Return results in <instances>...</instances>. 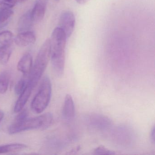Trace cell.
Instances as JSON below:
<instances>
[{"instance_id":"cell-1","label":"cell","mask_w":155,"mask_h":155,"mask_svg":"<svg viewBox=\"0 0 155 155\" xmlns=\"http://www.w3.org/2000/svg\"><path fill=\"white\" fill-rule=\"evenodd\" d=\"M67 39L65 32L59 27L54 29L50 39V59L54 72L59 77L64 73Z\"/></svg>"},{"instance_id":"cell-2","label":"cell","mask_w":155,"mask_h":155,"mask_svg":"<svg viewBox=\"0 0 155 155\" xmlns=\"http://www.w3.org/2000/svg\"><path fill=\"white\" fill-rule=\"evenodd\" d=\"M51 57L50 39L48 38L41 47L34 65L29 74L28 84L34 88L47 68Z\"/></svg>"},{"instance_id":"cell-3","label":"cell","mask_w":155,"mask_h":155,"mask_svg":"<svg viewBox=\"0 0 155 155\" xmlns=\"http://www.w3.org/2000/svg\"><path fill=\"white\" fill-rule=\"evenodd\" d=\"M53 121V115L48 112L31 118L27 117L19 122H13L9 127L8 132L15 134L29 130L43 129L50 126Z\"/></svg>"},{"instance_id":"cell-4","label":"cell","mask_w":155,"mask_h":155,"mask_svg":"<svg viewBox=\"0 0 155 155\" xmlns=\"http://www.w3.org/2000/svg\"><path fill=\"white\" fill-rule=\"evenodd\" d=\"M51 93L52 86L50 79L48 76H45L31 102V109L34 113L39 114L45 110L50 101Z\"/></svg>"},{"instance_id":"cell-5","label":"cell","mask_w":155,"mask_h":155,"mask_svg":"<svg viewBox=\"0 0 155 155\" xmlns=\"http://www.w3.org/2000/svg\"><path fill=\"white\" fill-rule=\"evenodd\" d=\"M75 25V16L72 12L66 11L61 13L59 19V28L64 31L67 38L72 34Z\"/></svg>"},{"instance_id":"cell-6","label":"cell","mask_w":155,"mask_h":155,"mask_svg":"<svg viewBox=\"0 0 155 155\" xmlns=\"http://www.w3.org/2000/svg\"><path fill=\"white\" fill-rule=\"evenodd\" d=\"M85 119L88 125L98 129H105L111 125V121L110 119L99 114H90L86 117Z\"/></svg>"},{"instance_id":"cell-7","label":"cell","mask_w":155,"mask_h":155,"mask_svg":"<svg viewBox=\"0 0 155 155\" xmlns=\"http://www.w3.org/2000/svg\"><path fill=\"white\" fill-rule=\"evenodd\" d=\"M47 0H38L33 9L31 11V18L32 23H37L41 21L46 13Z\"/></svg>"},{"instance_id":"cell-8","label":"cell","mask_w":155,"mask_h":155,"mask_svg":"<svg viewBox=\"0 0 155 155\" xmlns=\"http://www.w3.org/2000/svg\"><path fill=\"white\" fill-rule=\"evenodd\" d=\"M36 40L35 33L32 31H27L18 34L14 39V42L18 47H26L33 44Z\"/></svg>"},{"instance_id":"cell-9","label":"cell","mask_w":155,"mask_h":155,"mask_svg":"<svg viewBox=\"0 0 155 155\" xmlns=\"http://www.w3.org/2000/svg\"><path fill=\"white\" fill-rule=\"evenodd\" d=\"M33 66L32 55L28 52L25 53L18 62L17 68L24 76L29 75Z\"/></svg>"},{"instance_id":"cell-10","label":"cell","mask_w":155,"mask_h":155,"mask_svg":"<svg viewBox=\"0 0 155 155\" xmlns=\"http://www.w3.org/2000/svg\"><path fill=\"white\" fill-rule=\"evenodd\" d=\"M34 89L27 84L26 87L24 89L22 93L19 95V97L16 101L14 111L15 113H18L23 110V108L28 102V100L31 95V92Z\"/></svg>"},{"instance_id":"cell-11","label":"cell","mask_w":155,"mask_h":155,"mask_svg":"<svg viewBox=\"0 0 155 155\" xmlns=\"http://www.w3.org/2000/svg\"><path fill=\"white\" fill-rule=\"evenodd\" d=\"M75 108L72 97L67 94L65 97L62 109V115L66 119L73 118L75 116Z\"/></svg>"},{"instance_id":"cell-12","label":"cell","mask_w":155,"mask_h":155,"mask_svg":"<svg viewBox=\"0 0 155 155\" xmlns=\"http://www.w3.org/2000/svg\"><path fill=\"white\" fill-rule=\"evenodd\" d=\"M27 146L22 143H15L0 146V154L19 152L24 150Z\"/></svg>"},{"instance_id":"cell-13","label":"cell","mask_w":155,"mask_h":155,"mask_svg":"<svg viewBox=\"0 0 155 155\" xmlns=\"http://www.w3.org/2000/svg\"><path fill=\"white\" fill-rule=\"evenodd\" d=\"M33 23L31 18V11H28L20 18L18 23V30L19 31H27L30 28Z\"/></svg>"},{"instance_id":"cell-14","label":"cell","mask_w":155,"mask_h":155,"mask_svg":"<svg viewBox=\"0 0 155 155\" xmlns=\"http://www.w3.org/2000/svg\"><path fill=\"white\" fill-rule=\"evenodd\" d=\"M10 78V73L8 71H4L0 73V94H4L7 92Z\"/></svg>"},{"instance_id":"cell-15","label":"cell","mask_w":155,"mask_h":155,"mask_svg":"<svg viewBox=\"0 0 155 155\" xmlns=\"http://www.w3.org/2000/svg\"><path fill=\"white\" fill-rule=\"evenodd\" d=\"M13 40V34L10 31L0 32V49L11 45Z\"/></svg>"},{"instance_id":"cell-16","label":"cell","mask_w":155,"mask_h":155,"mask_svg":"<svg viewBox=\"0 0 155 155\" xmlns=\"http://www.w3.org/2000/svg\"><path fill=\"white\" fill-rule=\"evenodd\" d=\"M12 53L11 45L0 49V64L5 65L8 62Z\"/></svg>"},{"instance_id":"cell-17","label":"cell","mask_w":155,"mask_h":155,"mask_svg":"<svg viewBox=\"0 0 155 155\" xmlns=\"http://www.w3.org/2000/svg\"><path fill=\"white\" fill-rule=\"evenodd\" d=\"M14 14L11 9H0V28L4 25V23Z\"/></svg>"},{"instance_id":"cell-18","label":"cell","mask_w":155,"mask_h":155,"mask_svg":"<svg viewBox=\"0 0 155 155\" xmlns=\"http://www.w3.org/2000/svg\"><path fill=\"white\" fill-rule=\"evenodd\" d=\"M28 78H25L23 77L22 78L20 79L16 83L15 89H14L16 95H20L22 93L27 86V83H28Z\"/></svg>"},{"instance_id":"cell-19","label":"cell","mask_w":155,"mask_h":155,"mask_svg":"<svg viewBox=\"0 0 155 155\" xmlns=\"http://www.w3.org/2000/svg\"><path fill=\"white\" fill-rule=\"evenodd\" d=\"M94 153L97 155H115L116 152L110 150L103 146H100L94 150Z\"/></svg>"},{"instance_id":"cell-20","label":"cell","mask_w":155,"mask_h":155,"mask_svg":"<svg viewBox=\"0 0 155 155\" xmlns=\"http://www.w3.org/2000/svg\"><path fill=\"white\" fill-rule=\"evenodd\" d=\"M19 114L15 118L14 122H19L22 121L23 120L25 119L28 117V112L26 110H21L18 112Z\"/></svg>"},{"instance_id":"cell-21","label":"cell","mask_w":155,"mask_h":155,"mask_svg":"<svg viewBox=\"0 0 155 155\" xmlns=\"http://www.w3.org/2000/svg\"><path fill=\"white\" fill-rule=\"evenodd\" d=\"M13 4H10L3 1L2 0L0 1V9H12L15 6Z\"/></svg>"},{"instance_id":"cell-22","label":"cell","mask_w":155,"mask_h":155,"mask_svg":"<svg viewBox=\"0 0 155 155\" xmlns=\"http://www.w3.org/2000/svg\"><path fill=\"white\" fill-rule=\"evenodd\" d=\"M2 1L5 2H8V3L15 5L17 3L24 2L27 1L28 0H2Z\"/></svg>"},{"instance_id":"cell-23","label":"cell","mask_w":155,"mask_h":155,"mask_svg":"<svg viewBox=\"0 0 155 155\" xmlns=\"http://www.w3.org/2000/svg\"><path fill=\"white\" fill-rule=\"evenodd\" d=\"M155 127H154V126L152 128V129H151L150 133V140H151V142H152V143H153V144L155 143Z\"/></svg>"},{"instance_id":"cell-24","label":"cell","mask_w":155,"mask_h":155,"mask_svg":"<svg viewBox=\"0 0 155 155\" xmlns=\"http://www.w3.org/2000/svg\"><path fill=\"white\" fill-rule=\"evenodd\" d=\"M76 2L79 4H84L87 3L89 1V0H75Z\"/></svg>"},{"instance_id":"cell-25","label":"cell","mask_w":155,"mask_h":155,"mask_svg":"<svg viewBox=\"0 0 155 155\" xmlns=\"http://www.w3.org/2000/svg\"><path fill=\"white\" fill-rule=\"evenodd\" d=\"M4 116V112L2 111V110H0V122H1L2 120L3 119Z\"/></svg>"},{"instance_id":"cell-26","label":"cell","mask_w":155,"mask_h":155,"mask_svg":"<svg viewBox=\"0 0 155 155\" xmlns=\"http://www.w3.org/2000/svg\"><path fill=\"white\" fill-rule=\"evenodd\" d=\"M56 1H59V0H56Z\"/></svg>"}]
</instances>
